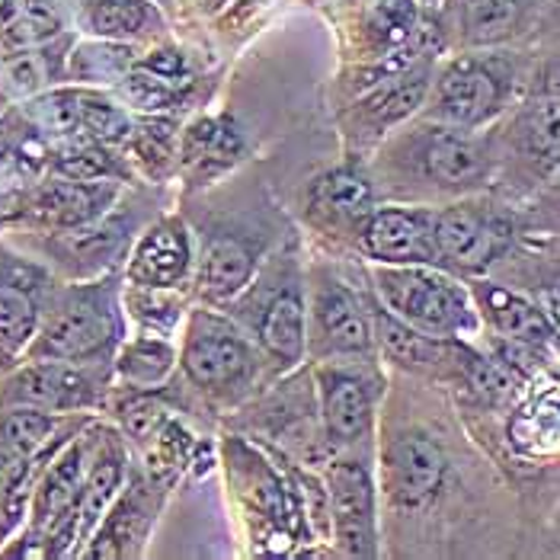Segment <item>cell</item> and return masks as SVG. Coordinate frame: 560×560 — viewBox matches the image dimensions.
I'll list each match as a JSON object with an SVG mask.
<instances>
[{"label":"cell","instance_id":"26","mask_svg":"<svg viewBox=\"0 0 560 560\" xmlns=\"http://www.w3.org/2000/svg\"><path fill=\"white\" fill-rule=\"evenodd\" d=\"M58 413L39 410V407H3L0 410V471L20 468L36 462L48 452V439H55Z\"/></svg>","mask_w":560,"mask_h":560},{"label":"cell","instance_id":"14","mask_svg":"<svg viewBox=\"0 0 560 560\" xmlns=\"http://www.w3.org/2000/svg\"><path fill=\"white\" fill-rule=\"evenodd\" d=\"M432 71L430 61H420L400 74H394L378 86L365 90L355 103L352 113L346 119V135L355 144H369V141H382L400 122H407L430 96Z\"/></svg>","mask_w":560,"mask_h":560},{"label":"cell","instance_id":"39","mask_svg":"<svg viewBox=\"0 0 560 560\" xmlns=\"http://www.w3.org/2000/svg\"><path fill=\"white\" fill-rule=\"evenodd\" d=\"M141 68H148V71H154V74H161V78H167V81H176V84H189L186 58H183L176 48H158V51H151V55L141 61Z\"/></svg>","mask_w":560,"mask_h":560},{"label":"cell","instance_id":"34","mask_svg":"<svg viewBox=\"0 0 560 560\" xmlns=\"http://www.w3.org/2000/svg\"><path fill=\"white\" fill-rule=\"evenodd\" d=\"M131 126L135 122L116 103H109L96 93H81V135L100 141V144H126Z\"/></svg>","mask_w":560,"mask_h":560},{"label":"cell","instance_id":"9","mask_svg":"<svg viewBox=\"0 0 560 560\" xmlns=\"http://www.w3.org/2000/svg\"><path fill=\"white\" fill-rule=\"evenodd\" d=\"M100 362H58V359H33L0 382V404L13 407H39L51 413L93 410L103 400L106 382L96 375Z\"/></svg>","mask_w":560,"mask_h":560},{"label":"cell","instance_id":"18","mask_svg":"<svg viewBox=\"0 0 560 560\" xmlns=\"http://www.w3.org/2000/svg\"><path fill=\"white\" fill-rule=\"evenodd\" d=\"M247 158V138L231 116H202L179 135V173L192 189L212 186Z\"/></svg>","mask_w":560,"mask_h":560},{"label":"cell","instance_id":"12","mask_svg":"<svg viewBox=\"0 0 560 560\" xmlns=\"http://www.w3.org/2000/svg\"><path fill=\"white\" fill-rule=\"evenodd\" d=\"M327 522L343 555L349 558L378 555L375 480L362 462L340 458L327 468Z\"/></svg>","mask_w":560,"mask_h":560},{"label":"cell","instance_id":"40","mask_svg":"<svg viewBox=\"0 0 560 560\" xmlns=\"http://www.w3.org/2000/svg\"><path fill=\"white\" fill-rule=\"evenodd\" d=\"M26 26L36 36H51V33H58V16L45 0H30L26 3Z\"/></svg>","mask_w":560,"mask_h":560},{"label":"cell","instance_id":"27","mask_svg":"<svg viewBox=\"0 0 560 560\" xmlns=\"http://www.w3.org/2000/svg\"><path fill=\"white\" fill-rule=\"evenodd\" d=\"M179 135L183 131L173 119L151 113L131 126L126 148H129L131 161L151 179H167L173 171H179Z\"/></svg>","mask_w":560,"mask_h":560},{"label":"cell","instance_id":"6","mask_svg":"<svg viewBox=\"0 0 560 560\" xmlns=\"http://www.w3.org/2000/svg\"><path fill=\"white\" fill-rule=\"evenodd\" d=\"M375 349L372 304L334 272H320L307 304V352L317 362H362Z\"/></svg>","mask_w":560,"mask_h":560},{"label":"cell","instance_id":"3","mask_svg":"<svg viewBox=\"0 0 560 560\" xmlns=\"http://www.w3.org/2000/svg\"><path fill=\"white\" fill-rule=\"evenodd\" d=\"M382 171L394 183L413 179L435 192H468L490 176L493 161L475 131L432 122L388 138L382 148Z\"/></svg>","mask_w":560,"mask_h":560},{"label":"cell","instance_id":"29","mask_svg":"<svg viewBox=\"0 0 560 560\" xmlns=\"http://www.w3.org/2000/svg\"><path fill=\"white\" fill-rule=\"evenodd\" d=\"M176 349L171 337H154V334H141L129 343L119 346L116 355V375L135 390L158 388L167 382V375L176 365Z\"/></svg>","mask_w":560,"mask_h":560},{"label":"cell","instance_id":"23","mask_svg":"<svg viewBox=\"0 0 560 560\" xmlns=\"http://www.w3.org/2000/svg\"><path fill=\"white\" fill-rule=\"evenodd\" d=\"M129 247V224L113 215L74 231H51L48 250L71 272H100Z\"/></svg>","mask_w":560,"mask_h":560},{"label":"cell","instance_id":"17","mask_svg":"<svg viewBox=\"0 0 560 560\" xmlns=\"http://www.w3.org/2000/svg\"><path fill=\"white\" fill-rule=\"evenodd\" d=\"M196 269V250L186 221L176 215L158 218L131 244L126 279L131 285L151 289H183Z\"/></svg>","mask_w":560,"mask_h":560},{"label":"cell","instance_id":"44","mask_svg":"<svg viewBox=\"0 0 560 560\" xmlns=\"http://www.w3.org/2000/svg\"><path fill=\"white\" fill-rule=\"evenodd\" d=\"M196 3H199L202 10H218V7H221L224 0H196Z\"/></svg>","mask_w":560,"mask_h":560},{"label":"cell","instance_id":"46","mask_svg":"<svg viewBox=\"0 0 560 560\" xmlns=\"http://www.w3.org/2000/svg\"><path fill=\"white\" fill-rule=\"evenodd\" d=\"M90 3H96V0H90Z\"/></svg>","mask_w":560,"mask_h":560},{"label":"cell","instance_id":"7","mask_svg":"<svg viewBox=\"0 0 560 560\" xmlns=\"http://www.w3.org/2000/svg\"><path fill=\"white\" fill-rule=\"evenodd\" d=\"M510 100V71L487 58H455L432 90V119L475 131L503 113Z\"/></svg>","mask_w":560,"mask_h":560},{"label":"cell","instance_id":"15","mask_svg":"<svg viewBox=\"0 0 560 560\" xmlns=\"http://www.w3.org/2000/svg\"><path fill=\"white\" fill-rule=\"evenodd\" d=\"M448 471L445 452L427 432L400 430L385 445V490L400 510H423Z\"/></svg>","mask_w":560,"mask_h":560},{"label":"cell","instance_id":"10","mask_svg":"<svg viewBox=\"0 0 560 560\" xmlns=\"http://www.w3.org/2000/svg\"><path fill=\"white\" fill-rule=\"evenodd\" d=\"M317 400L320 427L330 448L359 445L375 420L378 407V378L352 362H324L317 369Z\"/></svg>","mask_w":560,"mask_h":560},{"label":"cell","instance_id":"36","mask_svg":"<svg viewBox=\"0 0 560 560\" xmlns=\"http://www.w3.org/2000/svg\"><path fill=\"white\" fill-rule=\"evenodd\" d=\"M71 68L81 81H106V78H126L129 68V48L116 45H84L71 58Z\"/></svg>","mask_w":560,"mask_h":560},{"label":"cell","instance_id":"45","mask_svg":"<svg viewBox=\"0 0 560 560\" xmlns=\"http://www.w3.org/2000/svg\"><path fill=\"white\" fill-rule=\"evenodd\" d=\"M558 186H560V171H558Z\"/></svg>","mask_w":560,"mask_h":560},{"label":"cell","instance_id":"47","mask_svg":"<svg viewBox=\"0 0 560 560\" xmlns=\"http://www.w3.org/2000/svg\"><path fill=\"white\" fill-rule=\"evenodd\" d=\"M0 224H3V218H0Z\"/></svg>","mask_w":560,"mask_h":560},{"label":"cell","instance_id":"35","mask_svg":"<svg viewBox=\"0 0 560 560\" xmlns=\"http://www.w3.org/2000/svg\"><path fill=\"white\" fill-rule=\"evenodd\" d=\"M183 86L186 84L167 81V78H161V74H154V71H148L141 65L131 68L129 74L122 78L126 100L141 113H164V109L176 106V100L183 96Z\"/></svg>","mask_w":560,"mask_h":560},{"label":"cell","instance_id":"24","mask_svg":"<svg viewBox=\"0 0 560 560\" xmlns=\"http://www.w3.org/2000/svg\"><path fill=\"white\" fill-rule=\"evenodd\" d=\"M475 302L487 314V320L493 324V330L513 346L535 349V346H545L551 340L555 324L548 320V314L541 307L525 302L522 295H513V292L490 285V282H477Z\"/></svg>","mask_w":560,"mask_h":560},{"label":"cell","instance_id":"37","mask_svg":"<svg viewBox=\"0 0 560 560\" xmlns=\"http://www.w3.org/2000/svg\"><path fill=\"white\" fill-rule=\"evenodd\" d=\"M36 116L43 129L55 135H78L81 131V93L74 90H58L48 93L36 103Z\"/></svg>","mask_w":560,"mask_h":560},{"label":"cell","instance_id":"4","mask_svg":"<svg viewBox=\"0 0 560 560\" xmlns=\"http://www.w3.org/2000/svg\"><path fill=\"white\" fill-rule=\"evenodd\" d=\"M372 282L382 304L404 324L430 337H471L477 330L475 292H468L442 266H378L372 262Z\"/></svg>","mask_w":560,"mask_h":560},{"label":"cell","instance_id":"43","mask_svg":"<svg viewBox=\"0 0 560 560\" xmlns=\"http://www.w3.org/2000/svg\"><path fill=\"white\" fill-rule=\"evenodd\" d=\"M16 20V3L13 0H0V30L10 26Z\"/></svg>","mask_w":560,"mask_h":560},{"label":"cell","instance_id":"5","mask_svg":"<svg viewBox=\"0 0 560 560\" xmlns=\"http://www.w3.org/2000/svg\"><path fill=\"white\" fill-rule=\"evenodd\" d=\"M262 349L228 314L199 307L186 320L179 365L189 385L215 400H241L257 385Z\"/></svg>","mask_w":560,"mask_h":560},{"label":"cell","instance_id":"16","mask_svg":"<svg viewBox=\"0 0 560 560\" xmlns=\"http://www.w3.org/2000/svg\"><path fill=\"white\" fill-rule=\"evenodd\" d=\"M269 257L266 241L247 231H218L206 237L196 259V292L215 307L231 304L257 276L259 262Z\"/></svg>","mask_w":560,"mask_h":560},{"label":"cell","instance_id":"22","mask_svg":"<svg viewBox=\"0 0 560 560\" xmlns=\"http://www.w3.org/2000/svg\"><path fill=\"white\" fill-rule=\"evenodd\" d=\"M158 506H151V487L135 480L126 493L116 497L109 513L96 525L93 548L86 558H129L135 555V545L144 541Z\"/></svg>","mask_w":560,"mask_h":560},{"label":"cell","instance_id":"42","mask_svg":"<svg viewBox=\"0 0 560 560\" xmlns=\"http://www.w3.org/2000/svg\"><path fill=\"white\" fill-rule=\"evenodd\" d=\"M541 302H545V314H548V320L555 324L560 330V276L545 289V295H541Z\"/></svg>","mask_w":560,"mask_h":560},{"label":"cell","instance_id":"19","mask_svg":"<svg viewBox=\"0 0 560 560\" xmlns=\"http://www.w3.org/2000/svg\"><path fill=\"white\" fill-rule=\"evenodd\" d=\"M119 199V179H68L58 176L43 183L30 199V215L48 231H74L113 212Z\"/></svg>","mask_w":560,"mask_h":560},{"label":"cell","instance_id":"8","mask_svg":"<svg viewBox=\"0 0 560 560\" xmlns=\"http://www.w3.org/2000/svg\"><path fill=\"white\" fill-rule=\"evenodd\" d=\"M435 237L442 269L480 276L513 244V221L487 202H455L435 209Z\"/></svg>","mask_w":560,"mask_h":560},{"label":"cell","instance_id":"33","mask_svg":"<svg viewBox=\"0 0 560 560\" xmlns=\"http://www.w3.org/2000/svg\"><path fill=\"white\" fill-rule=\"evenodd\" d=\"M55 173L58 176H68V179H86V183H96V179H122V164L113 158L109 144H100V141H84V144H74V148H65L58 158H55Z\"/></svg>","mask_w":560,"mask_h":560},{"label":"cell","instance_id":"1","mask_svg":"<svg viewBox=\"0 0 560 560\" xmlns=\"http://www.w3.org/2000/svg\"><path fill=\"white\" fill-rule=\"evenodd\" d=\"M231 311L279 372H292L307 355V289L295 250L262 259L250 285L231 302Z\"/></svg>","mask_w":560,"mask_h":560},{"label":"cell","instance_id":"28","mask_svg":"<svg viewBox=\"0 0 560 560\" xmlns=\"http://www.w3.org/2000/svg\"><path fill=\"white\" fill-rule=\"evenodd\" d=\"M516 148L535 171H560V100L541 96L518 116Z\"/></svg>","mask_w":560,"mask_h":560},{"label":"cell","instance_id":"2","mask_svg":"<svg viewBox=\"0 0 560 560\" xmlns=\"http://www.w3.org/2000/svg\"><path fill=\"white\" fill-rule=\"evenodd\" d=\"M122 295L116 279L61 285L43 304L39 330L30 343V359L58 362H106L122 343Z\"/></svg>","mask_w":560,"mask_h":560},{"label":"cell","instance_id":"20","mask_svg":"<svg viewBox=\"0 0 560 560\" xmlns=\"http://www.w3.org/2000/svg\"><path fill=\"white\" fill-rule=\"evenodd\" d=\"M372 324H375V343L390 365L413 372V375H439L448 362L465 365L471 352L452 346L445 337H430L400 317H394L385 304H372Z\"/></svg>","mask_w":560,"mask_h":560},{"label":"cell","instance_id":"38","mask_svg":"<svg viewBox=\"0 0 560 560\" xmlns=\"http://www.w3.org/2000/svg\"><path fill=\"white\" fill-rule=\"evenodd\" d=\"M122 423L129 430L131 439L138 442H154V435L164 430L167 417H164V407L151 397H135L131 404L122 407Z\"/></svg>","mask_w":560,"mask_h":560},{"label":"cell","instance_id":"11","mask_svg":"<svg viewBox=\"0 0 560 560\" xmlns=\"http://www.w3.org/2000/svg\"><path fill=\"white\" fill-rule=\"evenodd\" d=\"M378 209L375 179L369 171L343 164L317 173L304 189V215L324 231L327 237H337L343 244H355L369 215Z\"/></svg>","mask_w":560,"mask_h":560},{"label":"cell","instance_id":"41","mask_svg":"<svg viewBox=\"0 0 560 560\" xmlns=\"http://www.w3.org/2000/svg\"><path fill=\"white\" fill-rule=\"evenodd\" d=\"M538 96L560 100V58L548 61V65H545V71L538 74Z\"/></svg>","mask_w":560,"mask_h":560},{"label":"cell","instance_id":"32","mask_svg":"<svg viewBox=\"0 0 560 560\" xmlns=\"http://www.w3.org/2000/svg\"><path fill=\"white\" fill-rule=\"evenodd\" d=\"M90 30L103 39H135L161 23L148 0H96L90 3Z\"/></svg>","mask_w":560,"mask_h":560},{"label":"cell","instance_id":"13","mask_svg":"<svg viewBox=\"0 0 560 560\" xmlns=\"http://www.w3.org/2000/svg\"><path fill=\"white\" fill-rule=\"evenodd\" d=\"M355 247L378 266H442L430 206H378Z\"/></svg>","mask_w":560,"mask_h":560},{"label":"cell","instance_id":"31","mask_svg":"<svg viewBox=\"0 0 560 560\" xmlns=\"http://www.w3.org/2000/svg\"><path fill=\"white\" fill-rule=\"evenodd\" d=\"M518 0H458L462 36L471 45H493L506 39L518 23Z\"/></svg>","mask_w":560,"mask_h":560},{"label":"cell","instance_id":"21","mask_svg":"<svg viewBox=\"0 0 560 560\" xmlns=\"http://www.w3.org/2000/svg\"><path fill=\"white\" fill-rule=\"evenodd\" d=\"M43 276L36 266L10 262L0 269V349L7 355L30 349L43 320Z\"/></svg>","mask_w":560,"mask_h":560},{"label":"cell","instance_id":"25","mask_svg":"<svg viewBox=\"0 0 560 560\" xmlns=\"http://www.w3.org/2000/svg\"><path fill=\"white\" fill-rule=\"evenodd\" d=\"M126 452L116 442V435L103 439L93 452L90 471H86L84 490L78 500V541H84L86 535L103 522V516L109 513V506L116 503V497L122 493L126 483Z\"/></svg>","mask_w":560,"mask_h":560},{"label":"cell","instance_id":"30","mask_svg":"<svg viewBox=\"0 0 560 560\" xmlns=\"http://www.w3.org/2000/svg\"><path fill=\"white\" fill-rule=\"evenodd\" d=\"M179 289H151V285H131L122 292V304L129 317L138 320L141 334L173 337V330L183 320V299Z\"/></svg>","mask_w":560,"mask_h":560}]
</instances>
